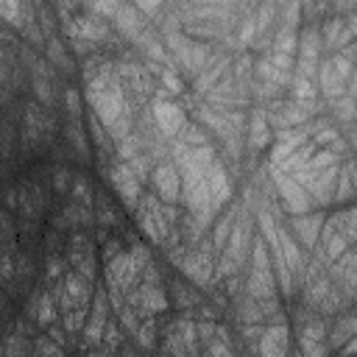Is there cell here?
Listing matches in <instances>:
<instances>
[{
  "instance_id": "cell-1",
  "label": "cell",
  "mask_w": 357,
  "mask_h": 357,
  "mask_svg": "<svg viewBox=\"0 0 357 357\" xmlns=\"http://www.w3.org/2000/svg\"><path fill=\"white\" fill-rule=\"evenodd\" d=\"M265 170H268L271 181H273L279 206H282V212H284L287 218H293V215H307V212L315 209V204H312V198L307 195V190H304L290 173H284L282 167H273V165H268V162H265Z\"/></svg>"
},
{
  "instance_id": "cell-2",
  "label": "cell",
  "mask_w": 357,
  "mask_h": 357,
  "mask_svg": "<svg viewBox=\"0 0 357 357\" xmlns=\"http://www.w3.org/2000/svg\"><path fill=\"white\" fill-rule=\"evenodd\" d=\"M142 271H145V265L131 251H126L117 259H112V262L103 265V284L109 290H117V293L126 296L131 287H137L142 282Z\"/></svg>"
},
{
  "instance_id": "cell-3",
  "label": "cell",
  "mask_w": 357,
  "mask_h": 357,
  "mask_svg": "<svg viewBox=\"0 0 357 357\" xmlns=\"http://www.w3.org/2000/svg\"><path fill=\"white\" fill-rule=\"evenodd\" d=\"M106 181H109V187L114 190V195L126 204L128 212H137V209H139V201H142L145 190H142V181L134 176V170H131L128 165L114 162L112 170H109V176H106Z\"/></svg>"
},
{
  "instance_id": "cell-4",
  "label": "cell",
  "mask_w": 357,
  "mask_h": 357,
  "mask_svg": "<svg viewBox=\"0 0 357 357\" xmlns=\"http://www.w3.org/2000/svg\"><path fill=\"white\" fill-rule=\"evenodd\" d=\"M151 190L159 195V201L165 204H181V173L176 167L173 159L156 162L151 170Z\"/></svg>"
},
{
  "instance_id": "cell-5",
  "label": "cell",
  "mask_w": 357,
  "mask_h": 357,
  "mask_svg": "<svg viewBox=\"0 0 357 357\" xmlns=\"http://www.w3.org/2000/svg\"><path fill=\"white\" fill-rule=\"evenodd\" d=\"M326 218H329V215H326L324 209H312V212H307V215H293V218H287L284 226L293 231V237L298 240V245H301L307 254H312V248H315L318 240H321V229H324Z\"/></svg>"
},
{
  "instance_id": "cell-6",
  "label": "cell",
  "mask_w": 357,
  "mask_h": 357,
  "mask_svg": "<svg viewBox=\"0 0 357 357\" xmlns=\"http://www.w3.org/2000/svg\"><path fill=\"white\" fill-rule=\"evenodd\" d=\"M151 112H153L156 128H159L167 139L178 137V131H181L184 123L190 120L187 112L181 109V103H178L176 98H153V100H151Z\"/></svg>"
},
{
  "instance_id": "cell-7",
  "label": "cell",
  "mask_w": 357,
  "mask_h": 357,
  "mask_svg": "<svg viewBox=\"0 0 357 357\" xmlns=\"http://www.w3.org/2000/svg\"><path fill=\"white\" fill-rule=\"evenodd\" d=\"M265 112H268V123H271V128L273 131H287V128H301V126H307L312 117L296 103V100H290V98H279V100H273V103H268L265 106Z\"/></svg>"
},
{
  "instance_id": "cell-8",
  "label": "cell",
  "mask_w": 357,
  "mask_h": 357,
  "mask_svg": "<svg viewBox=\"0 0 357 357\" xmlns=\"http://www.w3.org/2000/svg\"><path fill=\"white\" fill-rule=\"evenodd\" d=\"M268 145H273V128L268 123V112H265V106H251L248 126H245V148L251 151V156H257Z\"/></svg>"
},
{
  "instance_id": "cell-9",
  "label": "cell",
  "mask_w": 357,
  "mask_h": 357,
  "mask_svg": "<svg viewBox=\"0 0 357 357\" xmlns=\"http://www.w3.org/2000/svg\"><path fill=\"white\" fill-rule=\"evenodd\" d=\"M206 184H209V195H212V204L218 212H223V206L231 204V195H234V178L226 167L223 159H218L209 170H206Z\"/></svg>"
},
{
  "instance_id": "cell-10",
  "label": "cell",
  "mask_w": 357,
  "mask_h": 357,
  "mask_svg": "<svg viewBox=\"0 0 357 357\" xmlns=\"http://www.w3.org/2000/svg\"><path fill=\"white\" fill-rule=\"evenodd\" d=\"M167 296H170V307L178 312H192L206 301L204 290L198 284H192L190 279H178V276H173L167 282Z\"/></svg>"
},
{
  "instance_id": "cell-11",
  "label": "cell",
  "mask_w": 357,
  "mask_h": 357,
  "mask_svg": "<svg viewBox=\"0 0 357 357\" xmlns=\"http://www.w3.org/2000/svg\"><path fill=\"white\" fill-rule=\"evenodd\" d=\"M28 312V318H33L36 321V326H42V329H47L50 324H56L59 321V304H56V298H53V293H50V287H39L33 296H31V301H28V307H25Z\"/></svg>"
},
{
  "instance_id": "cell-12",
  "label": "cell",
  "mask_w": 357,
  "mask_h": 357,
  "mask_svg": "<svg viewBox=\"0 0 357 357\" xmlns=\"http://www.w3.org/2000/svg\"><path fill=\"white\" fill-rule=\"evenodd\" d=\"M337 176H340V165H332L321 173H315V178L307 187V195L312 198L315 209L318 206H329L335 201V190H337Z\"/></svg>"
},
{
  "instance_id": "cell-13",
  "label": "cell",
  "mask_w": 357,
  "mask_h": 357,
  "mask_svg": "<svg viewBox=\"0 0 357 357\" xmlns=\"http://www.w3.org/2000/svg\"><path fill=\"white\" fill-rule=\"evenodd\" d=\"M290 324L282 326H265L259 343H257V357H287L290 351Z\"/></svg>"
},
{
  "instance_id": "cell-14",
  "label": "cell",
  "mask_w": 357,
  "mask_h": 357,
  "mask_svg": "<svg viewBox=\"0 0 357 357\" xmlns=\"http://www.w3.org/2000/svg\"><path fill=\"white\" fill-rule=\"evenodd\" d=\"M148 25H151V22L139 14V8H137L134 3H120L117 17L112 20V28H114L120 36H126L128 42H137V36H139Z\"/></svg>"
},
{
  "instance_id": "cell-15",
  "label": "cell",
  "mask_w": 357,
  "mask_h": 357,
  "mask_svg": "<svg viewBox=\"0 0 357 357\" xmlns=\"http://www.w3.org/2000/svg\"><path fill=\"white\" fill-rule=\"evenodd\" d=\"M351 337H357V310H346L329 321L326 343H329V349H343Z\"/></svg>"
},
{
  "instance_id": "cell-16",
  "label": "cell",
  "mask_w": 357,
  "mask_h": 357,
  "mask_svg": "<svg viewBox=\"0 0 357 357\" xmlns=\"http://www.w3.org/2000/svg\"><path fill=\"white\" fill-rule=\"evenodd\" d=\"M346 86H349V84L335 73V67H332L329 59L324 56L321 64H318V95H321L326 103H332V100H337V98L346 95Z\"/></svg>"
},
{
  "instance_id": "cell-17",
  "label": "cell",
  "mask_w": 357,
  "mask_h": 357,
  "mask_svg": "<svg viewBox=\"0 0 357 357\" xmlns=\"http://www.w3.org/2000/svg\"><path fill=\"white\" fill-rule=\"evenodd\" d=\"M61 137H64V142L75 151V156L81 159V165H86V162L92 159V153H89V139H86V134H84V120H64Z\"/></svg>"
},
{
  "instance_id": "cell-18",
  "label": "cell",
  "mask_w": 357,
  "mask_h": 357,
  "mask_svg": "<svg viewBox=\"0 0 357 357\" xmlns=\"http://www.w3.org/2000/svg\"><path fill=\"white\" fill-rule=\"evenodd\" d=\"M346 33V17H337V14H329L326 20H321V45H324V53L332 56L340 50V39Z\"/></svg>"
},
{
  "instance_id": "cell-19",
  "label": "cell",
  "mask_w": 357,
  "mask_h": 357,
  "mask_svg": "<svg viewBox=\"0 0 357 357\" xmlns=\"http://www.w3.org/2000/svg\"><path fill=\"white\" fill-rule=\"evenodd\" d=\"M326 109H329V117H332V123L337 128L349 131L357 123V98H351V95H343V98L326 103Z\"/></svg>"
},
{
  "instance_id": "cell-20",
  "label": "cell",
  "mask_w": 357,
  "mask_h": 357,
  "mask_svg": "<svg viewBox=\"0 0 357 357\" xmlns=\"http://www.w3.org/2000/svg\"><path fill=\"white\" fill-rule=\"evenodd\" d=\"M64 257L75 273H81L89 282L98 279V254L95 251H64Z\"/></svg>"
},
{
  "instance_id": "cell-21",
  "label": "cell",
  "mask_w": 357,
  "mask_h": 357,
  "mask_svg": "<svg viewBox=\"0 0 357 357\" xmlns=\"http://www.w3.org/2000/svg\"><path fill=\"white\" fill-rule=\"evenodd\" d=\"M162 337V332H159V315H153V318H145L142 324H139V329H137V335H134V346L142 351V354H151L153 349H156V340Z\"/></svg>"
},
{
  "instance_id": "cell-22",
  "label": "cell",
  "mask_w": 357,
  "mask_h": 357,
  "mask_svg": "<svg viewBox=\"0 0 357 357\" xmlns=\"http://www.w3.org/2000/svg\"><path fill=\"white\" fill-rule=\"evenodd\" d=\"M173 139H178L187 151H192V148H204V145H209V142H212V139H209V131H206L198 120H192V117L184 123V128H181V131H178V137H173Z\"/></svg>"
},
{
  "instance_id": "cell-23",
  "label": "cell",
  "mask_w": 357,
  "mask_h": 357,
  "mask_svg": "<svg viewBox=\"0 0 357 357\" xmlns=\"http://www.w3.org/2000/svg\"><path fill=\"white\" fill-rule=\"evenodd\" d=\"M298 31L296 25H276L273 31V50L276 53H287V56H298Z\"/></svg>"
},
{
  "instance_id": "cell-24",
  "label": "cell",
  "mask_w": 357,
  "mask_h": 357,
  "mask_svg": "<svg viewBox=\"0 0 357 357\" xmlns=\"http://www.w3.org/2000/svg\"><path fill=\"white\" fill-rule=\"evenodd\" d=\"M95 190H92V181L84 170H75V181H73V190H70V201H78L81 206H89L95 209Z\"/></svg>"
},
{
  "instance_id": "cell-25",
  "label": "cell",
  "mask_w": 357,
  "mask_h": 357,
  "mask_svg": "<svg viewBox=\"0 0 357 357\" xmlns=\"http://www.w3.org/2000/svg\"><path fill=\"white\" fill-rule=\"evenodd\" d=\"M73 181H75V170L70 165H53L50 167V187H53L56 195H67L70 198Z\"/></svg>"
},
{
  "instance_id": "cell-26",
  "label": "cell",
  "mask_w": 357,
  "mask_h": 357,
  "mask_svg": "<svg viewBox=\"0 0 357 357\" xmlns=\"http://www.w3.org/2000/svg\"><path fill=\"white\" fill-rule=\"evenodd\" d=\"M156 81H159V86H162L170 98H176V100L187 92V86H184V81H181V75H178V67H162L159 75H156Z\"/></svg>"
},
{
  "instance_id": "cell-27",
  "label": "cell",
  "mask_w": 357,
  "mask_h": 357,
  "mask_svg": "<svg viewBox=\"0 0 357 357\" xmlns=\"http://www.w3.org/2000/svg\"><path fill=\"white\" fill-rule=\"evenodd\" d=\"M70 271L67 265V257L64 254H56V257H45V273H42V287H50L56 284L64 273Z\"/></svg>"
},
{
  "instance_id": "cell-28",
  "label": "cell",
  "mask_w": 357,
  "mask_h": 357,
  "mask_svg": "<svg viewBox=\"0 0 357 357\" xmlns=\"http://www.w3.org/2000/svg\"><path fill=\"white\" fill-rule=\"evenodd\" d=\"M59 98H61V106L67 112V120H84V106H81V92L75 86H64L59 89Z\"/></svg>"
},
{
  "instance_id": "cell-29",
  "label": "cell",
  "mask_w": 357,
  "mask_h": 357,
  "mask_svg": "<svg viewBox=\"0 0 357 357\" xmlns=\"http://www.w3.org/2000/svg\"><path fill=\"white\" fill-rule=\"evenodd\" d=\"M126 343H128V335H126V329L120 326V321L112 315V318H109V324H106V329H103V346H109V349L120 351Z\"/></svg>"
},
{
  "instance_id": "cell-30",
  "label": "cell",
  "mask_w": 357,
  "mask_h": 357,
  "mask_svg": "<svg viewBox=\"0 0 357 357\" xmlns=\"http://www.w3.org/2000/svg\"><path fill=\"white\" fill-rule=\"evenodd\" d=\"M89 324V307H78L73 312H64L61 315V326L70 332V335H81Z\"/></svg>"
},
{
  "instance_id": "cell-31",
  "label": "cell",
  "mask_w": 357,
  "mask_h": 357,
  "mask_svg": "<svg viewBox=\"0 0 357 357\" xmlns=\"http://www.w3.org/2000/svg\"><path fill=\"white\" fill-rule=\"evenodd\" d=\"M31 357H67V351L59 343H53L47 335H36L33 337V354Z\"/></svg>"
},
{
  "instance_id": "cell-32",
  "label": "cell",
  "mask_w": 357,
  "mask_h": 357,
  "mask_svg": "<svg viewBox=\"0 0 357 357\" xmlns=\"http://www.w3.org/2000/svg\"><path fill=\"white\" fill-rule=\"evenodd\" d=\"M126 251H128L126 240H123L120 234H114V231H112V237H109V240H106V243L100 245V262L106 265V262L117 259V257H120V254H126Z\"/></svg>"
},
{
  "instance_id": "cell-33",
  "label": "cell",
  "mask_w": 357,
  "mask_h": 357,
  "mask_svg": "<svg viewBox=\"0 0 357 357\" xmlns=\"http://www.w3.org/2000/svg\"><path fill=\"white\" fill-rule=\"evenodd\" d=\"M45 335H47V337H50L53 343H59V346H61L64 351H67V349H70V343H73V340H70V332H67V329L61 326V321L50 324V326L45 329Z\"/></svg>"
},
{
  "instance_id": "cell-34",
  "label": "cell",
  "mask_w": 357,
  "mask_h": 357,
  "mask_svg": "<svg viewBox=\"0 0 357 357\" xmlns=\"http://www.w3.org/2000/svg\"><path fill=\"white\" fill-rule=\"evenodd\" d=\"M265 56L273 61V67H276V70H282V73H290V75H293V70H296V56L276 53V50H271V53H265Z\"/></svg>"
},
{
  "instance_id": "cell-35",
  "label": "cell",
  "mask_w": 357,
  "mask_h": 357,
  "mask_svg": "<svg viewBox=\"0 0 357 357\" xmlns=\"http://www.w3.org/2000/svg\"><path fill=\"white\" fill-rule=\"evenodd\" d=\"M298 346V343H296ZM301 349V357H329V343H304V346H298Z\"/></svg>"
},
{
  "instance_id": "cell-36",
  "label": "cell",
  "mask_w": 357,
  "mask_h": 357,
  "mask_svg": "<svg viewBox=\"0 0 357 357\" xmlns=\"http://www.w3.org/2000/svg\"><path fill=\"white\" fill-rule=\"evenodd\" d=\"M346 139H349V148H351V153H354V151H357V123L346 131Z\"/></svg>"
},
{
  "instance_id": "cell-37",
  "label": "cell",
  "mask_w": 357,
  "mask_h": 357,
  "mask_svg": "<svg viewBox=\"0 0 357 357\" xmlns=\"http://www.w3.org/2000/svg\"><path fill=\"white\" fill-rule=\"evenodd\" d=\"M340 351H343L346 357H357V337H351V340H349V343H346Z\"/></svg>"
},
{
  "instance_id": "cell-38",
  "label": "cell",
  "mask_w": 357,
  "mask_h": 357,
  "mask_svg": "<svg viewBox=\"0 0 357 357\" xmlns=\"http://www.w3.org/2000/svg\"><path fill=\"white\" fill-rule=\"evenodd\" d=\"M346 95H351V98H357V73L351 75V81H349V86H346Z\"/></svg>"
},
{
  "instance_id": "cell-39",
  "label": "cell",
  "mask_w": 357,
  "mask_h": 357,
  "mask_svg": "<svg viewBox=\"0 0 357 357\" xmlns=\"http://www.w3.org/2000/svg\"><path fill=\"white\" fill-rule=\"evenodd\" d=\"M287 357H301V349H298V346H290V351H287Z\"/></svg>"
},
{
  "instance_id": "cell-40",
  "label": "cell",
  "mask_w": 357,
  "mask_h": 357,
  "mask_svg": "<svg viewBox=\"0 0 357 357\" xmlns=\"http://www.w3.org/2000/svg\"><path fill=\"white\" fill-rule=\"evenodd\" d=\"M237 357H257V351H248V349H240Z\"/></svg>"
}]
</instances>
